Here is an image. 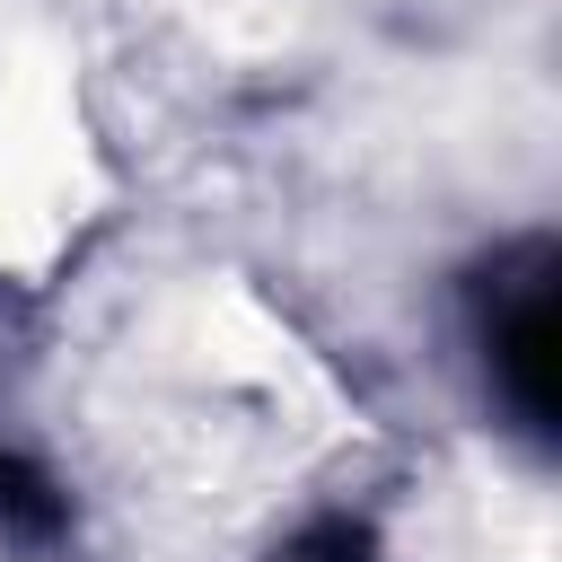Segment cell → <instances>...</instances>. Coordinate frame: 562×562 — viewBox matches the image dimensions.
Here are the masks:
<instances>
[{"mask_svg": "<svg viewBox=\"0 0 562 562\" xmlns=\"http://www.w3.org/2000/svg\"><path fill=\"white\" fill-rule=\"evenodd\" d=\"M483 342H492V378L501 395L518 404L527 430H553V395H562V307H553V255L527 246L518 272L501 263L492 272V316H483Z\"/></svg>", "mask_w": 562, "mask_h": 562, "instance_id": "obj_1", "label": "cell"}, {"mask_svg": "<svg viewBox=\"0 0 562 562\" xmlns=\"http://www.w3.org/2000/svg\"><path fill=\"white\" fill-rule=\"evenodd\" d=\"M53 518H61V501L44 492V474H35L26 457H9V448H0V527H26V536H44Z\"/></svg>", "mask_w": 562, "mask_h": 562, "instance_id": "obj_2", "label": "cell"}]
</instances>
